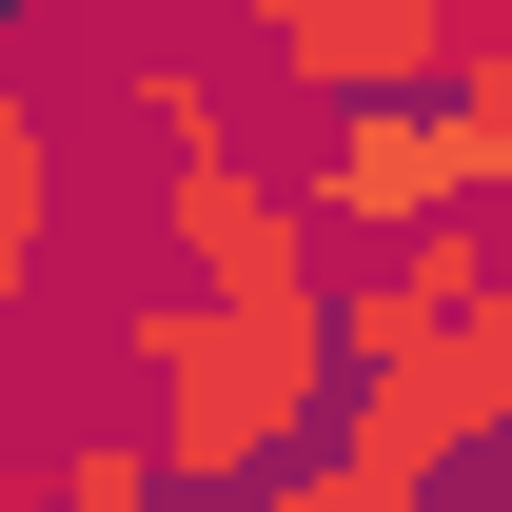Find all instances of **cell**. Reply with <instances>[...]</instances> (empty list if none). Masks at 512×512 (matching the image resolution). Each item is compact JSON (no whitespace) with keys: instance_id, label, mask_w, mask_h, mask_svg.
<instances>
[{"instance_id":"obj_1","label":"cell","mask_w":512,"mask_h":512,"mask_svg":"<svg viewBox=\"0 0 512 512\" xmlns=\"http://www.w3.org/2000/svg\"><path fill=\"white\" fill-rule=\"evenodd\" d=\"M138 394H158V453H178V493H256V473H316L335 414H355V335H335V296H158L138 276L119 316Z\"/></svg>"},{"instance_id":"obj_2","label":"cell","mask_w":512,"mask_h":512,"mask_svg":"<svg viewBox=\"0 0 512 512\" xmlns=\"http://www.w3.org/2000/svg\"><path fill=\"white\" fill-rule=\"evenodd\" d=\"M512 453V335H434L414 375H355V414H335V493L355 512H453L473 473Z\"/></svg>"},{"instance_id":"obj_3","label":"cell","mask_w":512,"mask_h":512,"mask_svg":"<svg viewBox=\"0 0 512 512\" xmlns=\"http://www.w3.org/2000/svg\"><path fill=\"white\" fill-rule=\"evenodd\" d=\"M296 197H316V237H434V217H473L493 197V158H473V119L453 99H335L316 158H296Z\"/></svg>"},{"instance_id":"obj_4","label":"cell","mask_w":512,"mask_h":512,"mask_svg":"<svg viewBox=\"0 0 512 512\" xmlns=\"http://www.w3.org/2000/svg\"><path fill=\"white\" fill-rule=\"evenodd\" d=\"M158 237H178L197 296H316V197L276 158H178L158 178Z\"/></svg>"},{"instance_id":"obj_5","label":"cell","mask_w":512,"mask_h":512,"mask_svg":"<svg viewBox=\"0 0 512 512\" xmlns=\"http://www.w3.org/2000/svg\"><path fill=\"white\" fill-rule=\"evenodd\" d=\"M493 276H512V256H473V217H434V237L355 256V296H335V335H355V375H414L434 335H473V316H493Z\"/></svg>"},{"instance_id":"obj_6","label":"cell","mask_w":512,"mask_h":512,"mask_svg":"<svg viewBox=\"0 0 512 512\" xmlns=\"http://www.w3.org/2000/svg\"><path fill=\"white\" fill-rule=\"evenodd\" d=\"M119 119L158 138V178H178V158H237V79L178 60V40H138V60H119Z\"/></svg>"},{"instance_id":"obj_7","label":"cell","mask_w":512,"mask_h":512,"mask_svg":"<svg viewBox=\"0 0 512 512\" xmlns=\"http://www.w3.org/2000/svg\"><path fill=\"white\" fill-rule=\"evenodd\" d=\"M40 256H60V119L0 99V296H40Z\"/></svg>"},{"instance_id":"obj_8","label":"cell","mask_w":512,"mask_h":512,"mask_svg":"<svg viewBox=\"0 0 512 512\" xmlns=\"http://www.w3.org/2000/svg\"><path fill=\"white\" fill-rule=\"evenodd\" d=\"M158 473H178L158 434H79L60 473H40V512H158Z\"/></svg>"},{"instance_id":"obj_9","label":"cell","mask_w":512,"mask_h":512,"mask_svg":"<svg viewBox=\"0 0 512 512\" xmlns=\"http://www.w3.org/2000/svg\"><path fill=\"white\" fill-rule=\"evenodd\" d=\"M453 119H473V158H493V197H512V20L453 60Z\"/></svg>"},{"instance_id":"obj_10","label":"cell","mask_w":512,"mask_h":512,"mask_svg":"<svg viewBox=\"0 0 512 512\" xmlns=\"http://www.w3.org/2000/svg\"><path fill=\"white\" fill-rule=\"evenodd\" d=\"M217 512H355V493H335V453H316V473H256V493H217Z\"/></svg>"},{"instance_id":"obj_11","label":"cell","mask_w":512,"mask_h":512,"mask_svg":"<svg viewBox=\"0 0 512 512\" xmlns=\"http://www.w3.org/2000/svg\"><path fill=\"white\" fill-rule=\"evenodd\" d=\"M493 335H512V276H493Z\"/></svg>"}]
</instances>
